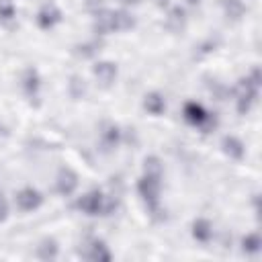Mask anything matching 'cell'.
I'll return each instance as SVG.
<instances>
[{"instance_id":"obj_1","label":"cell","mask_w":262,"mask_h":262,"mask_svg":"<svg viewBox=\"0 0 262 262\" xmlns=\"http://www.w3.org/2000/svg\"><path fill=\"white\" fill-rule=\"evenodd\" d=\"M258 90H260V70L254 68L250 72V76L242 78L235 86V98H237V113L239 115H246L252 108V104L258 98Z\"/></svg>"},{"instance_id":"obj_2","label":"cell","mask_w":262,"mask_h":262,"mask_svg":"<svg viewBox=\"0 0 262 262\" xmlns=\"http://www.w3.org/2000/svg\"><path fill=\"white\" fill-rule=\"evenodd\" d=\"M76 207L86 215H108L117 207V199L104 196L100 190H90L78 199Z\"/></svg>"},{"instance_id":"obj_3","label":"cell","mask_w":262,"mask_h":262,"mask_svg":"<svg viewBox=\"0 0 262 262\" xmlns=\"http://www.w3.org/2000/svg\"><path fill=\"white\" fill-rule=\"evenodd\" d=\"M137 190L141 194V199L147 203V209L149 213L156 217V219H162V209H160V178L156 176H147L143 174L137 182Z\"/></svg>"},{"instance_id":"obj_4","label":"cell","mask_w":262,"mask_h":262,"mask_svg":"<svg viewBox=\"0 0 262 262\" xmlns=\"http://www.w3.org/2000/svg\"><path fill=\"white\" fill-rule=\"evenodd\" d=\"M182 115H184V119H186L190 125L199 127L203 133H209V131L215 129V125H217V117H215L213 113L205 111V106L199 104V102H186Z\"/></svg>"},{"instance_id":"obj_5","label":"cell","mask_w":262,"mask_h":262,"mask_svg":"<svg viewBox=\"0 0 262 262\" xmlns=\"http://www.w3.org/2000/svg\"><path fill=\"white\" fill-rule=\"evenodd\" d=\"M59 20H61V10H59L53 2H45V4L39 8V12H37V25H39L43 31L53 29Z\"/></svg>"},{"instance_id":"obj_6","label":"cell","mask_w":262,"mask_h":262,"mask_svg":"<svg viewBox=\"0 0 262 262\" xmlns=\"http://www.w3.org/2000/svg\"><path fill=\"white\" fill-rule=\"evenodd\" d=\"M14 203H16V207H18L20 211H35L37 207H41L43 196H41V192H39V190H35V188H31V186H27V188H20V190L16 192Z\"/></svg>"},{"instance_id":"obj_7","label":"cell","mask_w":262,"mask_h":262,"mask_svg":"<svg viewBox=\"0 0 262 262\" xmlns=\"http://www.w3.org/2000/svg\"><path fill=\"white\" fill-rule=\"evenodd\" d=\"M78 188V174L72 168H61L55 176V190L63 196H70Z\"/></svg>"},{"instance_id":"obj_8","label":"cell","mask_w":262,"mask_h":262,"mask_svg":"<svg viewBox=\"0 0 262 262\" xmlns=\"http://www.w3.org/2000/svg\"><path fill=\"white\" fill-rule=\"evenodd\" d=\"M82 256L86 260H92V262H111V258H113L106 244L102 239H96V237L86 244V250L82 252Z\"/></svg>"},{"instance_id":"obj_9","label":"cell","mask_w":262,"mask_h":262,"mask_svg":"<svg viewBox=\"0 0 262 262\" xmlns=\"http://www.w3.org/2000/svg\"><path fill=\"white\" fill-rule=\"evenodd\" d=\"M39 88H41V80H39L37 70L27 68L25 74H23V90H25V94L31 98V102H33V98H35V100L39 98Z\"/></svg>"},{"instance_id":"obj_10","label":"cell","mask_w":262,"mask_h":262,"mask_svg":"<svg viewBox=\"0 0 262 262\" xmlns=\"http://www.w3.org/2000/svg\"><path fill=\"white\" fill-rule=\"evenodd\" d=\"M92 72H94L96 80H98L102 86H111V84L115 82V78H117V66H115L113 61H98Z\"/></svg>"},{"instance_id":"obj_11","label":"cell","mask_w":262,"mask_h":262,"mask_svg":"<svg viewBox=\"0 0 262 262\" xmlns=\"http://www.w3.org/2000/svg\"><path fill=\"white\" fill-rule=\"evenodd\" d=\"M100 143L106 149H115L121 143V129L117 125H113V123H106L102 127V131H100Z\"/></svg>"},{"instance_id":"obj_12","label":"cell","mask_w":262,"mask_h":262,"mask_svg":"<svg viewBox=\"0 0 262 262\" xmlns=\"http://www.w3.org/2000/svg\"><path fill=\"white\" fill-rule=\"evenodd\" d=\"M221 147H223V151H225L229 158H233V160H242L244 154H246L244 143H242L235 135H225V137L221 139Z\"/></svg>"},{"instance_id":"obj_13","label":"cell","mask_w":262,"mask_h":262,"mask_svg":"<svg viewBox=\"0 0 262 262\" xmlns=\"http://www.w3.org/2000/svg\"><path fill=\"white\" fill-rule=\"evenodd\" d=\"M192 237H194L196 242L207 244V242L213 237V223H211L209 219H205V217L194 219V223H192Z\"/></svg>"},{"instance_id":"obj_14","label":"cell","mask_w":262,"mask_h":262,"mask_svg":"<svg viewBox=\"0 0 262 262\" xmlns=\"http://www.w3.org/2000/svg\"><path fill=\"white\" fill-rule=\"evenodd\" d=\"M135 25V18L127 10H111V27L113 31H127Z\"/></svg>"},{"instance_id":"obj_15","label":"cell","mask_w":262,"mask_h":262,"mask_svg":"<svg viewBox=\"0 0 262 262\" xmlns=\"http://www.w3.org/2000/svg\"><path fill=\"white\" fill-rule=\"evenodd\" d=\"M143 106H145V111L149 115H156L158 117V115H162L166 111V100H164V96L160 92H149L143 98Z\"/></svg>"},{"instance_id":"obj_16","label":"cell","mask_w":262,"mask_h":262,"mask_svg":"<svg viewBox=\"0 0 262 262\" xmlns=\"http://www.w3.org/2000/svg\"><path fill=\"white\" fill-rule=\"evenodd\" d=\"M94 31L98 35H106V33L113 31V27H111V10L100 8V10L94 12Z\"/></svg>"},{"instance_id":"obj_17","label":"cell","mask_w":262,"mask_h":262,"mask_svg":"<svg viewBox=\"0 0 262 262\" xmlns=\"http://www.w3.org/2000/svg\"><path fill=\"white\" fill-rule=\"evenodd\" d=\"M166 25H168L172 31H180V29H184V25H186V12H184V8H180V6L170 8L168 18H166Z\"/></svg>"},{"instance_id":"obj_18","label":"cell","mask_w":262,"mask_h":262,"mask_svg":"<svg viewBox=\"0 0 262 262\" xmlns=\"http://www.w3.org/2000/svg\"><path fill=\"white\" fill-rule=\"evenodd\" d=\"M57 242L53 239V237H45V239H41V244L37 246V256L41 258V260H53L55 256H57Z\"/></svg>"},{"instance_id":"obj_19","label":"cell","mask_w":262,"mask_h":262,"mask_svg":"<svg viewBox=\"0 0 262 262\" xmlns=\"http://www.w3.org/2000/svg\"><path fill=\"white\" fill-rule=\"evenodd\" d=\"M221 6L225 10V16L231 18V20L242 18L244 12H246V6L242 4V0H221Z\"/></svg>"},{"instance_id":"obj_20","label":"cell","mask_w":262,"mask_h":262,"mask_svg":"<svg viewBox=\"0 0 262 262\" xmlns=\"http://www.w3.org/2000/svg\"><path fill=\"white\" fill-rule=\"evenodd\" d=\"M162 170H164V166H162V162H160L158 156H149V158H145V162H143V174L162 178Z\"/></svg>"},{"instance_id":"obj_21","label":"cell","mask_w":262,"mask_h":262,"mask_svg":"<svg viewBox=\"0 0 262 262\" xmlns=\"http://www.w3.org/2000/svg\"><path fill=\"white\" fill-rule=\"evenodd\" d=\"M260 248H262V239H260L258 233H248V235H244V239H242V250H244V252L256 254V252H260Z\"/></svg>"},{"instance_id":"obj_22","label":"cell","mask_w":262,"mask_h":262,"mask_svg":"<svg viewBox=\"0 0 262 262\" xmlns=\"http://www.w3.org/2000/svg\"><path fill=\"white\" fill-rule=\"evenodd\" d=\"M16 16V8L12 0H0V20L2 23H10Z\"/></svg>"},{"instance_id":"obj_23","label":"cell","mask_w":262,"mask_h":262,"mask_svg":"<svg viewBox=\"0 0 262 262\" xmlns=\"http://www.w3.org/2000/svg\"><path fill=\"white\" fill-rule=\"evenodd\" d=\"M98 51H100V43L98 41H90V43H84V45L76 47V53L82 55V57H94Z\"/></svg>"},{"instance_id":"obj_24","label":"cell","mask_w":262,"mask_h":262,"mask_svg":"<svg viewBox=\"0 0 262 262\" xmlns=\"http://www.w3.org/2000/svg\"><path fill=\"white\" fill-rule=\"evenodd\" d=\"M70 92H72L74 98H82V96L86 94V84H84V80L78 78V76H72V80H70Z\"/></svg>"},{"instance_id":"obj_25","label":"cell","mask_w":262,"mask_h":262,"mask_svg":"<svg viewBox=\"0 0 262 262\" xmlns=\"http://www.w3.org/2000/svg\"><path fill=\"white\" fill-rule=\"evenodd\" d=\"M6 215H8V203H6L4 194L0 192V223L6 219Z\"/></svg>"},{"instance_id":"obj_26","label":"cell","mask_w":262,"mask_h":262,"mask_svg":"<svg viewBox=\"0 0 262 262\" xmlns=\"http://www.w3.org/2000/svg\"><path fill=\"white\" fill-rule=\"evenodd\" d=\"M4 135H8V129H6V127L0 123V137H4Z\"/></svg>"},{"instance_id":"obj_27","label":"cell","mask_w":262,"mask_h":262,"mask_svg":"<svg viewBox=\"0 0 262 262\" xmlns=\"http://www.w3.org/2000/svg\"><path fill=\"white\" fill-rule=\"evenodd\" d=\"M158 6H168V0H154Z\"/></svg>"},{"instance_id":"obj_28","label":"cell","mask_w":262,"mask_h":262,"mask_svg":"<svg viewBox=\"0 0 262 262\" xmlns=\"http://www.w3.org/2000/svg\"><path fill=\"white\" fill-rule=\"evenodd\" d=\"M186 2H188V4H190V6H196V4H199V2H201V0H186Z\"/></svg>"},{"instance_id":"obj_29","label":"cell","mask_w":262,"mask_h":262,"mask_svg":"<svg viewBox=\"0 0 262 262\" xmlns=\"http://www.w3.org/2000/svg\"><path fill=\"white\" fill-rule=\"evenodd\" d=\"M121 2H125V4H137L139 0H121Z\"/></svg>"}]
</instances>
